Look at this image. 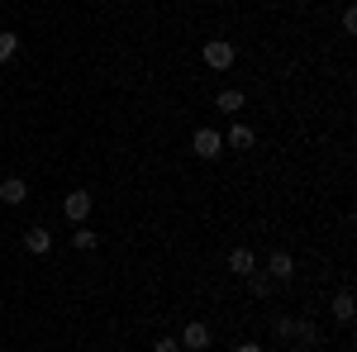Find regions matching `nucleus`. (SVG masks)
Listing matches in <instances>:
<instances>
[{
    "instance_id": "obj_1",
    "label": "nucleus",
    "mask_w": 357,
    "mask_h": 352,
    "mask_svg": "<svg viewBox=\"0 0 357 352\" xmlns=\"http://www.w3.org/2000/svg\"><path fill=\"white\" fill-rule=\"evenodd\" d=\"M91 210H96V195H91V190H67V195H62V219H67V224L82 229L86 219H91Z\"/></svg>"
},
{
    "instance_id": "obj_2",
    "label": "nucleus",
    "mask_w": 357,
    "mask_h": 352,
    "mask_svg": "<svg viewBox=\"0 0 357 352\" xmlns=\"http://www.w3.org/2000/svg\"><path fill=\"white\" fill-rule=\"evenodd\" d=\"M191 153H195V158H205V162H215V158L224 153V134L215 129V124H200V129L191 134Z\"/></svg>"
},
{
    "instance_id": "obj_4",
    "label": "nucleus",
    "mask_w": 357,
    "mask_h": 352,
    "mask_svg": "<svg viewBox=\"0 0 357 352\" xmlns=\"http://www.w3.org/2000/svg\"><path fill=\"white\" fill-rule=\"evenodd\" d=\"M176 343H181V352H205L210 343H215V333H210V324H205V319H191V324L176 333Z\"/></svg>"
},
{
    "instance_id": "obj_12",
    "label": "nucleus",
    "mask_w": 357,
    "mask_h": 352,
    "mask_svg": "<svg viewBox=\"0 0 357 352\" xmlns=\"http://www.w3.org/2000/svg\"><path fill=\"white\" fill-rule=\"evenodd\" d=\"M15 53H20V33L15 29H0V62H15Z\"/></svg>"
},
{
    "instance_id": "obj_7",
    "label": "nucleus",
    "mask_w": 357,
    "mask_h": 352,
    "mask_svg": "<svg viewBox=\"0 0 357 352\" xmlns=\"http://www.w3.org/2000/svg\"><path fill=\"white\" fill-rule=\"evenodd\" d=\"M24 252L29 257H48V252H53V234H48L43 224H33V229L24 234Z\"/></svg>"
},
{
    "instance_id": "obj_11",
    "label": "nucleus",
    "mask_w": 357,
    "mask_h": 352,
    "mask_svg": "<svg viewBox=\"0 0 357 352\" xmlns=\"http://www.w3.org/2000/svg\"><path fill=\"white\" fill-rule=\"evenodd\" d=\"M353 314H357L353 296H348V291H338V296H333V319H338V324H353Z\"/></svg>"
},
{
    "instance_id": "obj_18",
    "label": "nucleus",
    "mask_w": 357,
    "mask_h": 352,
    "mask_svg": "<svg viewBox=\"0 0 357 352\" xmlns=\"http://www.w3.org/2000/svg\"><path fill=\"white\" fill-rule=\"evenodd\" d=\"M205 352H210V348H205Z\"/></svg>"
},
{
    "instance_id": "obj_9",
    "label": "nucleus",
    "mask_w": 357,
    "mask_h": 352,
    "mask_svg": "<svg viewBox=\"0 0 357 352\" xmlns=\"http://www.w3.org/2000/svg\"><path fill=\"white\" fill-rule=\"evenodd\" d=\"M24 200H29L24 176H5V181H0V205H24Z\"/></svg>"
},
{
    "instance_id": "obj_17",
    "label": "nucleus",
    "mask_w": 357,
    "mask_h": 352,
    "mask_svg": "<svg viewBox=\"0 0 357 352\" xmlns=\"http://www.w3.org/2000/svg\"><path fill=\"white\" fill-rule=\"evenodd\" d=\"M234 352H267V348H262V343H238Z\"/></svg>"
},
{
    "instance_id": "obj_5",
    "label": "nucleus",
    "mask_w": 357,
    "mask_h": 352,
    "mask_svg": "<svg viewBox=\"0 0 357 352\" xmlns=\"http://www.w3.org/2000/svg\"><path fill=\"white\" fill-rule=\"evenodd\" d=\"M262 271H267L272 281H291V276H296V257H291L286 247H272L267 262H262Z\"/></svg>"
},
{
    "instance_id": "obj_3",
    "label": "nucleus",
    "mask_w": 357,
    "mask_h": 352,
    "mask_svg": "<svg viewBox=\"0 0 357 352\" xmlns=\"http://www.w3.org/2000/svg\"><path fill=\"white\" fill-rule=\"evenodd\" d=\"M234 43H229V38H210V43H205V48H200V62H205V67H210V72H229V67H234Z\"/></svg>"
},
{
    "instance_id": "obj_10",
    "label": "nucleus",
    "mask_w": 357,
    "mask_h": 352,
    "mask_svg": "<svg viewBox=\"0 0 357 352\" xmlns=\"http://www.w3.org/2000/svg\"><path fill=\"white\" fill-rule=\"evenodd\" d=\"M243 105H248V95L238 86H224L220 95H215V109H224V114H243Z\"/></svg>"
},
{
    "instance_id": "obj_15",
    "label": "nucleus",
    "mask_w": 357,
    "mask_h": 352,
    "mask_svg": "<svg viewBox=\"0 0 357 352\" xmlns=\"http://www.w3.org/2000/svg\"><path fill=\"white\" fill-rule=\"evenodd\" d=\"M153 352H181V343H176V333H162V338L153 343Z\"/></svg>"
},
{
    "instance_id": "obj_16",
    "label": "nucleus",
    "mask_w": 357,
    "mask_h": 352,
    "mask_svg": "<svg viewBox=\"0 0 357 352\" xmlns=\"http://www.w3.org/2000/svg\"><path fill=\"white\" fill-rule=\"evenodd\" d=\"M343 33H357V10H353V5L343 10Z\"/></svg>"
},
{
    "instance_id": "obj_6",
    "label": "nucleus",
    "mask_w": 357,
    "mask_h": 352,
    "mask_svg": "<svg viewBox=\"0 0 357 352\" xmlns=\"http://www.w3.org/2000/svg\"><path fill=\"white\" fill-rule=\"evenodd\" d=\"M252 143H257V134H252V124H243V119H234V124H229V134H224V148H238V153H252Z\"/></svg>"
},
{
    "instance_id": "obj_13",
    "label": "nucleus",
    "mask_w": 357,
    "mask_h": 352,
    "mask_svg": "<svg viewBox=\"0 0 357 352\" xmlns=\"http://www.w3.org/2000/svg\"><path fill=\"white\" fill-rule=\"evenodd\" d=\"M72 247H77V252H96V247H100V234H91V229H77V234H72Z\"/></svg>"
},
{
    "instance_id": "obj_14",
    "label": "nucleus",
    "mask_w": 357,
    "mask_h": 352,
    "mask_svg": "<svg viewBox=\"0 0 357 352\" xmlns=\"http://www.w3.org/2000/svg\"><path fill=\"white\" fill-rule=\"evenodd\" d=\"M243 281H248L252 296H272V276H267V271H252V276H243Z\"/></svg>"
},
{
    "instance_id": "obj_8",
    "label": "nucleus",
    "mask_w": 357,
    "mask_h": 352,
    "mask_svg": "<svg viewBox=\"0 0 357 352\" xmlns=\"http://www.w3.org/2000/svg\"><path fill=\"white\" fill-rule=\"evenodd\" d=\"M224 262H229L234 276H252V271H257V252H252V247H229Z\"/></svg>"
}]
</instances>
